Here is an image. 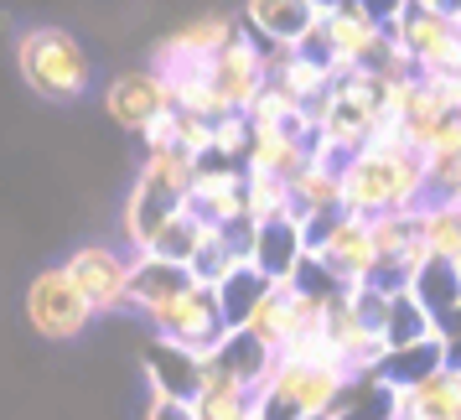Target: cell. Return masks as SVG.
Wrapping results in <instances>:
<instances>
[{"label":"cell","instance_id":"cell-22","mask_svg":"<svg viewBox=\"0 0 461 420\" xmlns=\"http://www.w3.org/2000/svg\"><path fill=\"white\" fill-rule=\"evenodd\" d=\"M384 337H389V353L394 348H415V342L440 337V322L415 291H394L389 296V312H384Z\"/></svg>","mask_w":461,"mask_h":420},{"label":"cell","instance_id":"cell-3","mask_svg":"<svg viewBox=\"0 0 461 420\" xmlns=\"http://www.w3.org/2000/svg\"><path fill=\"white\" fill-rule=\"evenodd\" d=\"M312 120H316L312 151L332 156V161L357 156V151L378 135V125L389 120V114H384V99H378V84H374V68H363L353 78H337V84L312 105Z\"/></svg>","mask_w":461,"mask_h":420},{"label":"cell","instance_id":"cell-23","mask_svg":"<svg viewBox=\"0 0 461 420\" xmlns=\"http://www.w3.org/2000/svg\"><path fill=\"white\" fill-rule=\"evenodd\" d=\"M212 233H218V229H212V224H208L197 208H182V213L167 224V229L156 233V244H150L146 254H156V260H171V265H187V270H192V260H197V254L212 244Z\"/></svg>","mask_w":461,"mask_h":420},{"label":"cell","instance_id":"cell-28","mask_svg":"<svg viewBox=\"0 0 461 420\" xmlns=\"http://www.w3.org/2000/svg\"><path fill=\"white\" fill-rule=\"evenodd\" d=\"M291 213H295L291 177L249 171V224H275V218H291Z\"/></svg>","mask_w":461,"mask_h":420},{"label":"cell","instance_id":"cell-1","mask_svg":"<svg viewBox=\"0 0 461 420\" xmlns=\"http://www.w3.org/2000/svg\"><path fill=\"white\" fill-rule=\"evenodd\" d=\"M425 203H436L430 167L404 141L399 120H384L374 141L342 161V208L363 213V218H384V213H415Z\"/></svg>","mask_w":461,"mask_h":420},{"label":"cell","instance_id":"cell-11","mask_svg":"<svg viewBox=\"0 0 461 420\" xmlns=\"http://www.w3.org/2000/svg\"><path fill=\"white\" fill-rule=\"evenodd\" d=\"M187 208H197L212 229H244V224H249V167H244V161L208 156V161L197 167Z\"/></svg>","mask_w":461,"mask_h":420},{"label":"cell","instance_id":"cell-19","mask_svg":"<svg viewBox=\"0 0 461 420\" xmlns=\"http://www.w3.org/2000/svg\"><path fill=\"white\" fill-rule=\"evenodd\" d=\"M233 37H239V26L229 16H197V22L176 26L167 42L156 47V63H212Z\"/></svg>","mask_w":461,"mask_h":420},{"label":"cell","instance_id":"cell-30","mask_svg":"<svg viewBox=\"0 0 461 420\" xmlns=\"http://www.w3.org/2000/svg\"><path fill=\"white\" fill-rule=\"evenodd\" d=\"M430 5H436V11H446L451 22H456V16H461V0H430Z\"/></svg>","mask_w":461,"mask_h":420},{"label":"cell","instance_id":"cell-33","mask_svg":"<svg viewBox=\"0 0 461 420\" xmlns=\"http://www.w3.org/2000/svg\"><path fill=\"white\" fill-rule=\"evenodd\" d=\"M456 32H461V16H456Z\"/></svg>","mask_w":461,"mask_h":420},{"label":"cell","instance_id":"cell-2","mask_svg":"<svg viewBox=\"0 0 461 420\" xmlns=\"http://www.w3.org/2000/svg\"><path fill=\"white\" fill-rule=\"evenodd\" d=\"M197 167H203V161H192L187 151H146L140 177H135V187H130V197H125V218H120V224H125L130 254H146L150 244H156V233L187 208Z\"/></svg>","mask_w":461,"mask_h":420},{"label":"cell","instance_id":"cell-27","mask_svg":"<svg viewBox=\"0 0 461 420\" xmlns=\"http://www.w3.org/2000/svg\"><path fill=\"white\" fill-rule=\"evenodd\" d=\"M420 233L436 260L461 265V203H425L420 208Z\"/></svg>","mask_w":461,"mask_h":420},{"label":"cell","instance_id":"cell-12","mask_svg":"<svg viewBox=\"0 0 461 420\" xmlns=\"http://www.w3.org/2000/svg\"><path fill=\"white\" fill-rule=\"evenodd\" d=\"M63 270L84 286V296L99 312H120L130 306V280H135V254H120L114 244H78L63 260Z\"/></svg>","mask_w":461,"mask_h":420},{"label":"cell","instance_id":"cell-14","mask_svg":"<svg viewBox=\"0 0 461 420\" xmlns=\"http://www.w3.org/2000/svg\"><path fill=\"white\" fill-rule=\"evenodd\" d=\"M249 260L270 275L275 286H291L295 270L312 260V224L306 218H275V224H254Z\"/></svg>","mask_w":461,"mask_h":420},{"label":"cell","instance_id":"cell-29","mask_svg":"<svg viewBox=\"0 0 461 420\" xmlns=\"http://www.w3.org/2000/svg\"><path fill=\"white\" fill-rule=\"evenodd\" d=\"M146 420H203L197 405H182V399H150Z\"/></svg>","mask_w":461,"mask_h":420},{"label":"cell","instance_id":"cell-13","mask_svg":"<svg viewBox=\"0 0 461 420\" xmlns=\"http://www.w3.org/2000/svg\"><path fill=\"white\" fill-rule=\"evenodd\" d=\"M212 84L223 88V99L233 105V114H244V109L265 94V84H270V42H259V37H233V42L212 58Z\"/></svg>","mask_w":461,"mask_h":420},{"label":"cell","instance_id":"cell-16","mask_svg":"<svg viewBox=\"0 0 461 420\" xmlns=\"http://www.w3.org/2000/svg\"><path fill=\"white\" fill-rule=\"evenodd\" d=\"M203 374H208V358L192 353V348H176V342H161V337L146 348L150 399H182V405H197Z\"/></svg>","mask_w":461,"mask_h":420},{"label":"cell","instance_id":"cell-17","mask_svg":"<svg viewBox=\"0 0 461 420\" xmlns=\"http://www.w3.org/2000/svg\"><path fill=\"white\" fill-rule=\"evenodd\" d=\"M197 415L203 420H259V389L244 384L223 358H208L203 374V395H197Z\"/></svg>","mask_w":461,"mask_h":420},{"label":"cell","instance_id":"cell-10","mask_svg":"<svg viewBox=\"0 0 461 420\" xmlns=\"http://www.w3.org/2000/svg\"><path fill=\"white\" fill-rule=\"evenodd\" d=\"M104 114L120 130H130V135H146L150 125L176 114V94H171L161 68H125L104 88Z\"/></svg>","mask_w":461,"mask_h":420},{"label":"cell","instance_id":"cell-24","mask_svg":"<svg viewBox=\"0 0 461 420\" xmlns=\"http://www.w3.org/2000/svg\"><path fill=\"white\" fill-rule=\"evenodd\" d=\"M182 286H192L187 265H171V260H156V254H135V280H130V306L140 312H156L167 296H176Z\"/></svg>","mask_w":461,"mask_h":420},{"label":"cell","instance_id":"cell-4","mask_svg":"<svg viewBox=\"0 0 461 420\" xmlns=\"http://www.w3.org/2000/svg\"><path fill=\"white\" fill-rule=\"evenodd\" d=\"M357 374L353 369H327L306 358L280 353L275 379L259 389V420H312V415H337L353 395Z\"/></svg>","mask_w":461,"mask_h":420},{"label":"cell","instance_id":"cell-6","mask_svg":"<svg viewBox=\"0 0 461 420\" xmlns=\"http://www.w3.org/2000/svg\"><path fill=\"white\" fill-rule=\"evenodd\" d=\"M150 333L161 337V342H176V348H192V353L212 358L223 348V337L233 333L229 327V312H223V296L212 291V286H182L176 296H167L156 312H146Z\"/></svg>","mask_w":461,"mask_h":420},{"label":"cell","instance_id":"cell-8","mask_svg":"<svg viewBox=\"0 0 461 420\" xmlns=\"http://www.w3.org/2000/svg\"><path fill=\"white\" fill-rule=\"evenodd\" d=\"M306 47L327 58L332 78H353V73H363V68H374L378 58H384L389 32H384L357 0H342L337 11H321V26H316V37Z\"/></svg>","mask_w":461,"mask_h":420},{"label":"cell","instance_id":"cell-20","mask_svg":"<svg viewBox=\"0 0 461 420\" xmlns=\"http://www.w3.org/2000/svg\"><path fill=\"white\" fill-rule=\"evenodd\" d=\"M306 161H312V141L301 130H254L249 156H244V167L265 177H295Z\"/></svg>","mask_w":461,"mask_h":420},{"label":"cell","instance_id":"cell-25","mask_svg":"<svg viewBox=\"0 0 461 420\" xmlns=\"http://www.w3.org/2000/svg\"><path fill=\"white\" fill-rule=\"evenodd\" d=\"M218 358H223L233 374L244 379V384H254V389H265V384L275 379V363H280V353H270L265 342H254V337L244 333V327H233V333L223 337Z\"/></svg>","mask_w":461,"mask_h":420},{"label":"cell","instance_id":"cell-9","mask_svg":"<svg viewBox=\"0 0 461 420\" xmlns=\"http://www.w3.org/2000/svg\"><path fill=\"white\" fill-rule=\"evenodd\" d=\"M94 316H99V306L88 301L84 286L63 265L32 275V286H26V322H32L37 337H47V342H73V337L88 333Z\"/></svg>","mask_w":461,"mask_h":420},{"label":"cell","instance_id":"cell-5","mask_svg":"<svg viewBox=\"0 0 461 420\" xmlns=\"http://www.w3.org/2000/svg\"><path fill=\"white\" fill-rule=\"evenodd\" d=\"M16 68H22L26 88L52 99V105L84 99L88 84H94V58L68 26H32V32H22Z\"/></svg>","mask_w":461,"mask_h":420},{"label":"cell","instance_id":"cell-32","mask_svg":"<svg viewBox=\"0 0 461 420\" xmlns=\"http://www.w3.org/2000/svg\"><path fill=\"white\" fill-rule=\"evenodd\" d=\"M312 420H337V415H312Z\"/></svg>","mask_w":461,"mask_h":420},{"label":"cell","instance_id":"cell-26","mask_svg":"<svg viewBox=\"0 0 461 420\" xmlns=\"http://www.w3.org/2000/svg\"><path fill=\"white\" fill-rule=\"evenodd\" d=\"M270 291H275V280L259 270L254 260H249V265H239V270H233L229 280L218 286V296H223V312H229V327H244V322H249V312H254V306H259Z\"/></svg>","mask_w":461,"mask_h":420},{"label":"cell","instance_id":"cell-34","mask_svg":"<svg viewBox=\"0 0 461 420\" xmlns=\"http://www.w3.org/2000/svg\"><path fill=\"white\" fill-rule=\"evenodd\" d=\"M374 420H389V415H374Z\"/></svg>","mask_w":461,"mask_h":420},{"label":"cell","instance_id":"cell-31","mask_svg":"<svg viewBox=\"0 0 461 420\" xmlns=\"http://www.w3.org/2000/svg\"><path fill=\"white\" fill-rule=\"evenodd\" d=\"M316 5H321V11H337V5H342V0H316Z\"/></svg>","mask_w":461,"mask_h":420},{"label":"cell","instance_id":"cell-15","mask_svg":"<svg viewBox=\"0 0 461 420\" xmlns=\"http://www.w3.org/2000/svg\"><path fill=\"white\" fill-rule=\"evenodd\" d=\"M244 22L270 47H306L321 26L316 0H244Z\"/></svg>","mask_w":461,"mask_h":420},{"label":"cell","instance_id":"cell-21","mask_svg":"<svg viewBox=\"0 0 461 420\" xmlns=\"http://www.w3.org/2000/svg\"><path fill=\"white\" fill-rule=\"evenodd\" d=\"M446 363H456V358H451V342H446V337H430V342H415V348H394L374 379L384 389H415V384H425V379L436 374V369H446Z\"/></svg>","mask_w":461,"mask_h":420},{"label":"cell","instance_id":"cell-7","mask_svg":"<svg viewBox=\"0 0 461 420\" xmlns=\"http://www.w3.org/2000/svg\"><path fill=\"white\" fill-rule=\"evenodd\" d=\"M312 254L321 260V270L332 275L342 291H363L378 280V244H374V218L363 213H332L312 224Z\"/></svg>","mask_w":461,"mask_h":420},{"label":"cell","instance_id":"cell-18","mask_svg":"<svg viewBox=\"0 0 461 420\" xmlns=\"http://www.w3.org/2000/svg\"><path fill=\"white\" fill-rule=\"evenodd\" d=\"M291 197H295V218H306V224H321V218L342 213V161L312 151V161L291 177Z\"/></svg>","mask_w":461,"mask_h":420}]
</instances>
